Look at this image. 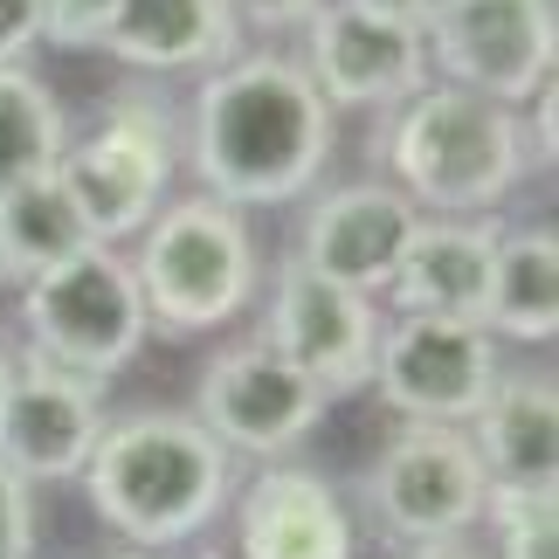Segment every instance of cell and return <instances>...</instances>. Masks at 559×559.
Returning <instances> with one entry per match:
<instances>
[{
	"mask_svg": "<svg viewBox=\"0 0 559 559\" xmlns=\"http://www.w3.org/2000/svg\"><path fill=\"white\" fill-rule=\"evenodd\" d=\"M104 559H159V552H132V546H118V552H104Z\"/></svg>",
	"mask_w": 559,
	"mask_h": 559,
	"instance_id": "29",
	"label": "cell"
},
{
	"mask_svg": "<svg viewBox=\"0 0 559 559\" xmlns=\"http://www.w3.org/2000/svg\"><path fill=\"white\" fill-rule=\"evenodd\" d=\"M228 469L235 456L193 415L139 407L97 436L76 484L132 552H166L214 525V511L228 504Z\"/></svg>",
	"mask_w": 559,
	"mask_h": 559,
	"instance_id": "2",
	"label": "cell"
},
{
	"mask_svg": "<svg viewBox=\"0 0 559 559\" xmlns=\"http://www.w3.org/2000/svg\"><path fill=\"white\" fill-rule=\"evenodd\" d=\"M463 436L490 490H559V386L546 367H498Z\"/></svg>",
	"mask_w": 559,
	"mask_h": 559,
	"instance_id": "16",
	"label": "cell"
},
{
	"mask_svg": "<svg viewBox=\"0 0 559 559\" xmlns=\"http://www.w3.org/2000/svg\"><path fill=\"white\" fill-rule=\"evenodd\" d=\"M386 187L407 193L415 214L436 222H484L525 187V118L490 97H469L456 83H421L401 111H386L380 139Z\"/></svg>",
	"mask_w": 559,
	"mask_h": 559,
	"instance_id": "3",
	"label": "cell"
},
{
	"mask_svg": "<svg viewBox=\"0 0 559 559\" xmlns=\"http://www.w3.org/2000/svg\"><path fill=\"white\" fill-rule=\"evenodd\" d=\"M62 145H70V124H62L56 91L28 70V62L0 70V193L21 187V180L56 174Z\"/></svg>",
	"mask_w": 559,
	"mask_h": 559,
	"instance_id": "21",
	"label": "cell"
},
{
	"mask_svg": "<svg viewBox=\"0 0 559 559\" xmlns=\"http://www.w3.org/2000/svg\"><path fill=\"white\" fill-rule=\"evenodd\" d=\"M35 552V490L0 463V559H28Z\"/></svg>",
	"mask_w": 559,
	"mask_h": 559,
	"instance_id": "24",
	"label": "cell"
},
{
	"mask_svg": "<svg viewBox=\"0 0 559 559\" xmlns=\"http://www.w3.org/2000/svg\"><path fill=\"white\" fill-rule=\"evenodd\" d=\"M111 14H118V0H35V35L70 56H91V49L104 56Z\"/></svg>",
	"mask_w": 559,
	"mask_h": 559,
	"instance_id": "23",
	"label": "cell"
},
{
	"mask_svg": "<svg viewBox=\"0 0 559 559\" xmlns=\"http://www.w3.org/2000/svg\"><path fill=\"white\" fill-rule=\"evenodd\" d=\"M415 228H421V214L407 207L401 187H386L380 174H359L346 187H325L305 207L290 263H305L311 276H325V284H338V290L380 297L386 284H394Z\"/></svg>",
	"mask_w": 559,
	"mask_h": 559,
	"instance_id": "13",
	"label": "cell"
},
{
	"mask_svg": "<svg viewBox=\"0 0 559 559\" xmlns=\"http://www.w3.org/2000/svg\"><path fill=\"white\" fill-rule=\"evenodd\" d=\"M104 56L132 76H207L242 56L228 0H118Z\"/></svg>",
	"mask_w": 559,
	"mask_h": 559,
	"instance_id": "17",
	"label": "cell"
},
{
	"mask_svg": "<svg viewBox=\"0 0 559 559\" xmlns=\"http://www.w3.org/2000/svg\"><path fill=\"white\" fill-rule=\"evenodd\" d=\"M21 332H28V359H41V367L97 380V386L118 380L153 338L132 255L91 242L62 270L35 276L21 290Z\"/></svg>",
	"mask_w": 559,
	"mask_h": 559,
	"instance_id": "6",
	"label": "cell"
},
{
	"mask_svg": "<svg viewBox=\"0 0 559 559\" xmlns=\"http://www.w3.org/2000/svg\"><path fill=\"white\" fill-rule=\"evenodd\" d=\"M346 8H359L367 21H386V28L421 35V28H428V14H436V0H346Z\"/></svg>",
	"mask_w": 559,
	"mask_h": 559,
	"instance_id": "27",
	"label": "cell"
},
{
	"mask_svg": "<svg viewBox=\"0 0 559 559\" xmlns=\"http://www.w3.org/2000/svg\"><path fill=\"white\" fill-rule=\"evenodd\" d=\"M83 249H91V235H83V222L70 214V201H62L56 174L21 180V187L0 193V284L28 290L35 276L62 270Z\"/></svg>",
	"mask_w": 559,
	"mask_h": 559,
	"instance_id": "20",
	"label": "cell"
},
{
	"mask_svg": "<svg viewBox=\"0 0 559 559\" xmlns=\"http://www.w3.org/2000/svg\"><path fill=\"white\" fill-rule=\"evenodd\" d=\"M132 276H139L153 332L201 338V332L235 325V318L255 305L263 255H255L249 214L207 201V193H180V201H166L153 222H145Z\"/></svg>",
	"mask_w": 559,
	"mask_h": 559,
	"instance_id": "4",
	"label": "cell"
},
{
	"mask_svg": "<svg viewBox=\"0 0 559 559\" xmlns=\"http://www.w3.org/2000/svg\"><path fill=\"white\" fill-rule=\"evenodd\" d=\"M174 174H180V118L139 91L104 97L97 124L70 139L56 159L62 201L83 222V235L104 249L139 242L145 222L174 201Z\"/></svg>",
	"mask_w": 559,
	"mask_h": 559,
	"instance_id": "5",
	"label": "cell"
},
{
	"mask_svg": "<svg viewBox=\"0 0 559 559\" xmlns=\"http://www.w3.org/2000/svg\"><path fill=\"white\" fill-rule=\"evenodd\" d=\"M193 559H235L228 546H201V552H193Z\"/></svg>",
	"mask_w": 559,
	"mask_h": 559,
	"instance_id": "30",
	"label": "cell"
},
{
	"mask_svg": "<svg viewBox=\"0 0 559 559\" xmlns=\"http://www.w3.org/2000/svg\"><path fill=\"white\" fill-rule=\"evenodd\" d=\"M305 76L311 91L325 97V111H401L407 97L428 83V56L421 35L386 28V21H367L346 0H325L305 21Z\"/></svg>",
	"mask_w": 559,
	"mask_h": 559,
	"instance_id": "14",
	"label": "cell"
},
{
	"mask_svg": "<svg viewBox=\"0 0 559 559\" xmlns=\"http://www.w3.org/2000/svg\"><path fill=\"white\" fill-rule=\"evenodd\" d=\"M407 559H490L477 539H442V546H407Z\"/></svg>",
	"mask_w": 559,
	"mask_h": 559,
	"instance_id": "28",
	"label": "cell"
},
{
	"mask_svg": "<svg viewBox=\"0 0 559 559\" xmlns=\"http://www.w3.org/2000/svg\"><path fill=\"white\" fill-rule=\"evenodd\" d=\"M477 325L498 346H532V353H546L559 338V235H552V222H525V228L498 235Z\"/></svg>",
	"mask_w": 559,
	"mask_h": 559,
	"instance_id": "19",
	"label": "cell"
},
{
	"mask_svg": "<svg viewBox=\"0 0 559 559\" xmlns=\"http://www.w3.org/2000/svg\"><path fill=\"white\" fill-rule=\"evenodd\" d=\"M490 559H559V490H490Z\"/></svg>",
	"mask_w": 559,
	"mask_h": 559,
	"instance_id": "22",
	"label": "cell"
},
{
	"mask_svg": "<svg viewBox=\"0 0 559 559\" xmlns=\"http://www.w3.org/2000/svg\"><path fill=\"white\" fill-rule=\"evenodd\" d=\"M428 83H456L504 111L532 104L559 62V8L552 0H436L421 28Z\"/></svg>",
	"mask_w": 559,
	"mask_h": 559,
	"instance_id": "7",
	"label": "cell"
},
{
	"mask_svg": "<svg viewBox=\"0 0 559 559\" xmlns=\"http://www.w3.org/2000/svg\"><path fill=\"white\" fill-rule=\"evenodd\" d=\"M498 338L469 318H394L373 346V394L394 421L421 428H469L498 380Z\"/></svg>",
	"mask_w": 559,
	"mask_h": 559,
	"instance_id": "9",
	"label": "cell"
},
{
	"mask_svg": "<svg viewBox=\"0 0 559 559\" xmlns=\"http://www.w3.org/2000/svg\"><path fill=\"white\" fill-rule=\"evenodd\" d=\"M325 8V0H228L235 28H255V35H284V28H305V21Z\"/></svg>",
	"mask_w": 559,
	"mask_h": 559,
	"instance_id": "25",
	"label": "cell"
},
{
	"mask_svg": "<svg viewBox=\"0 0 559 559\" xmlns=\"http://www.w3.org/2000/svg\"><path fill=\"white\" fill-rule=\"evenodd\" d=\"M235 559H359L353 504L311 463H263L235 498Z\"/></svg>",
	"mask_w": 559,
	"mask_h": 559,
	"instance_id": "15",
	"label": "cell"
},
{
	"mask_svg": "<svg viewBox=\"0 0 559 559\" xmlns=\"http://www.w3.org/2000/svg\"><path fill=\"white\" fill-rule=\"evenodd\" d=\"M367 498H373V519H380L386 539L442 546V539H469L484 525L490 484H484V463H477L463 428L394 421L386 449L373 456Z\"/></svg>",
	"mask_w": 559,
	"mask_h": 559,
	"instance_id": "8",
	"label": "cell"
},
{
	"mask_svg": "<svg viewBox=\"0 0 559 559\" xmlns=\"http://www.w3.org/2000/svg\"><path fill=\"white\" fill-rule=\"evenodd\" d=\"M325 394L270 346L263 332L242 346L214 353L193 386V421L207 428L228 456H255V463H284L297 442L325 421Z\"/></svg>",
	"mask_w": 559,
	"mask_h": 559,
	"instance_id": "10",
	"label": "cell"
},
{
	"mask_svg": "<svg viewBox=\"0 0 559 559\" xmlns=\"http://www.w3.org/2000/svg\"><path fill=\"white\" fill-rule=\"evenodd\" d=\"M35 0H0V70H14V62L35 56Z\"/></svg>",
	"mask_w": 559,
	"mask_h": 559,
	"instance_id": "26",
	"label": "cell"
},
{
	"mask_svg": "<svg viewBox=\"0 0 559 559\" xmlns=\"http://www.w3.org/2000/svg\"><path fill=\"white\" fill-rule=\"evenodd\" d=\"M8 367H14V353H8V338H0V380H8Z\"/></svg>",
	"mask_w": 559,
	"mask_h": 559,
	"instance_id": "31",
	"label": "cell"
},
{
	"mask_svg": "<svg viewBox=\"0 0 559 559\" xmlns=\"http://www.w3.org/2000/svg\"><path fill=\"white\" fill-rule=\"evenodd\" d=\"M104 428H111V415H104L97 380L56 373L41 359H14L8 380H0V463L28 490L76 484Z\"/></svg>",
	"mask_w": 559,
	"mask_h": 559,
	"instance_id": "12",
	"label": "cell"
},
{
	"mask_svg": "<svg viewBox=\"0 0 559 559\" xmlns=\"http://www.w3.org/2000/svg\"><path fill=\"white\" fill-rule=\"evenodd\" d=\"M498 235H504L498 214H484V222H436V214H421L415 242H407L394 284H386L394 318H469L477 325Z\"/></svg>",
	"mask_w": 559,
	"mask_h": 559,
	"instance_id": "18",
	"label": "cell"
},
{
	"mask_svg": "<svg viewBox=\"0 0 559 559\" xmlns=\"http://www.w3.org/2000/svg\"><path fill=\"white\" fill-rule=\"evenodd\" d=\"M338 118L284 49H242L201 76L180 118V166L235 214L290 207L332 166Z\"/></svg>",
	"mask_w": 559,
	"mask_h": 559,
	"instance_id": "1",
	"label": "cell"
},
{
	"mask_svg": "<svg viewBox=\"0 0 559 559\" xmlns=\"http://www.w3.org/2000/svg\"><path fill=\"white\" fill-rule=\"evenodd\" d=\"M263 338L332 401V394H359V386L373 380L380 311H373V297L338 290V284H325V276H311L305 263L284 255V270H276V284H270Z\"/></svg>",
	"mask_w": 559,
	"mask_h": 559,
	"instance_id": "11",
	"label": "cell"
}]
</instances>
